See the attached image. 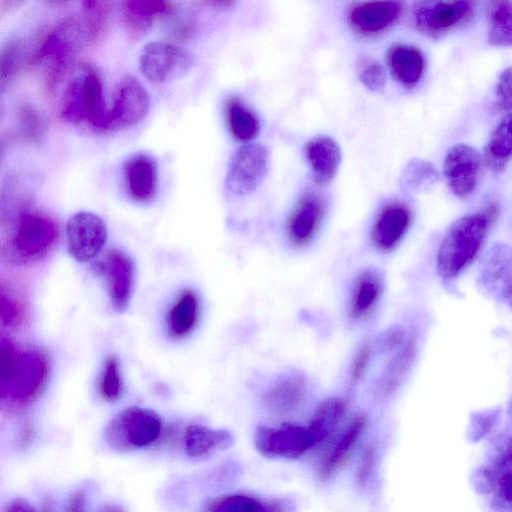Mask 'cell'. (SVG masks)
<instances>
[{
    "label": "cell",
    "instance_id": "cell-1",
    "mask_svg": "<svg viewBox=\"0 0 512 512\" xmlns=\"http://www.w3.org/2000/svg\"><path fill=\"white\" fill-rule=\"evenodd\" d=\"M57 237L56 222L32 206L0 234V259L15 265L40 260L51 250Z\"/></svg>",
    "mask_w": 512,
    "mask_h": 512
},
{
    "label": "cell",
    "instance_id": "cell-2",
    "mask_svg": "<svg viewBox=\"0 0 512 512\" xmlns=\"http://www.w3.org/2000/svg\"><path fill=\"white\" fill-rule=\"evenodd\" d=\"M85 42L88 39L82 19L64 17L39 39L31 51L28 65L48 62V85L50 89H55L73 69L76 55Z\"/></svg>",
    "mask_w": 512,
    "mask_h": 512
},
{
    "label": "cell",
    "instance_id": "cell-3",
    "mask_svg": "<svg viewBox=\"0 0 512 512\" xmlns=\"http://www.w3.org/2000/svg\"><path fill=\"white\" fill-rule=\"evenodd\" d=\"M492 213H473L455 221L444 235L437 252L441 277L458 276L478 255L488 232Z\"/></svg>",
    "mask_w": 512,
    "mask_h": 512
},
{
    "label": "cell",
    "instance_id": "cell-4",
    "mask_svg": "<svg viewBox=\"0 0 512 512\" xmlns=\"http://www.w3.org/2000/svg\"><path fill=\"white\" fill-rule=\"evenodd\" d=\"M49 373V361L43 351H20L11 372L0 384V408L10 413L29 408L43 393Z\"/></svg>",
    "mask_w": 512,
    "mask_h": 512
},
{
    "label": "cell",
    "instance_id": "cell-5",
    "mask_svg": "<svg viewBox=\"0 0 512 512\" xmlns=\"http://www.w3.org/2000/svg\"><path fill=\"white\" fill-rule=\"evenodd\" d=\"M108 111L99 74L90 66L82 65L64 88L60 116L69 123L87 122L92 127L106 130Z\"/></svg>",
    "mask_w": 512,
    "mask_h": 512
},
{
    "label": "cell",
    "instance_id": "cell-6",
    "mask_svg": "<svg viewBox=\"0 0 512 512\" xmlns=\"http://www.w3.org/2000/svg\"><path fill=\"white\" fill-rule=\"evenodd\" d=\"M162 421L151 409L127 407L110 419L104 440L113 450L125 452L153 444L161 435Z\"/></svg>",
    "mask_w": 512,
    "mask_h": 512
},
{
    "label": "cell",
    "instance_id": "cell-7",
    "mask_svg": "<svg viewBox=\"0 0 512 512\" xmlns=\"http://www.w3.org/2000/svg\"><path fill=\"white\" fill-rule=\"evenodd\" d=\"M66 249L79 263L96 258L105 246L107 228L100 216L90 211L71 215L65 225Z\"/></svg>",
    "mask_w": 512,
    "mask_h": 512
},
{
    "label": "cell",
    "instance_id": "cell-8",
    "mask_svg": "<svg viewBox=\"0 0 512 512\" xmlns=\"http://www.w3.org/2000/svg\"><path fill=\"white\" fill-rule=\"evenodd\" d=\"M193 63L189 51L165 42L146 44L140 56L142 73L154 83H166L185 76Z\"/></svg>",
    "mask_w": 512,
    "mask_h": 512
},
{
    "label": "cell",
    "instance_id": "cell-9",
    "mask_svg": "<svg viewBox=\"0 0 512 512\" xmlns=\"http://www.w3.org/2000/svg\"><path fill=\"white\" fill-rule=\"evenodd\" d=\"M266 148L257 143L239 147L233 154L226 174L227 188L237 195L254 192L267 173Z\"/></svg>",
    "mask_w": 512,
    "mask_h": 512
},
{
    "label": "cell",
    "instance_id": "cell-10",
    "mask_svg": "<svg viewBox=\"0 0 512 512\" xmlns=\"http://www.w3.org/2000/svg\"><path fill=\"white\" fill-rule=\"evenodd\" d=\"M254 444L263 456L286 459L297 458L313 447L307 428L292 424L259 426L255 431Z\"/></svg>",
    "mask_w": 512,
    "mask_h": 512
},
{
    "label": "cell",
    "instance_id": "cell-11",
    "mask_svg": "<svg viewBox=\"0 0 512 512\" xmlns=\"http://www.w3.org/2000/svg\"><path fill=\"white\" fill-rule=\"evenodd\" d=\"M470 1H424L413 8L416 27L430 35H438L465 23L473 14Z\"/></svg>",
    "mask_w": 512,
    "mask_h": 512
},
{
    "label": "cell",
    "instance_id": "cell-12",
    "mask_svg": "<svg viewBox=\"0 0 512 512\" xmlns=\"http://www.w3.org/2000/svg\"><path fill=\"white\" fill-rule=\"evenodd\" d=\"M481 155L468 144H455L446 153L443 173L446 182L458 197H467L477 187L481 171Z\"/></svg>",
    "mask_w": 512,
    "mask_h": 512
},
{
    "label": "cell",
    "instance_id": "cell-13",
    "mask_svg": "<svg viewBox=\"0 0 512 512\" xmlns=\"http://www.w3.org/2000/svg\"><path fill=\"white\" fill-rule=\"evenodd\" d=\"M149 95L134 77L126 76L117 87L114 103L108 111L106 130L133 126L149 111Z\"/></svg>",
    "mask_w": 512,
    "mask_h": 512
},
{
    "label": "cell",
    "instance_id": "cell-14",
    "mask_svg": "<svg viewBox=\"0 0 512 512\" xmlns=\"http://www.w3.org/2000/svg\"><path fill=\"white\" fill-rule=\"evenodd\" d=\"M94 270L105 277L112 307L126 310L133 289L134 267L130 257L122 251L110 250L103 261L94 265Z\"/></svg>",
    "mask_w": 512,
    "mask_h": 512
},
{
    "label": "cell",
    "instance_id": "cell-15",
    "mask_svg": "<svg viewBox=\"0 0 512 512\" xmlns=\"http://www.w3.org/2000/svg\"><path fill=\"white\" fill-rule=\"evenodd\" d=\"M402 3L397 1L364 2L354 5L348 12L350 26L363 35L386 30L400 16Z\"/></svg>",
    "mask_w": 512,
    "mask_h": 512
},
{
    "label": "cell",
    "instance_id": "cell-16",
    "mask_svg": "<svg viewBox=\"0 0 512 512\" xmlns=\"http://www.w3.org/2000/svg\"><path fill=\"white\" fill-rule=\"evenodd\" d=\"M410 221L411 213L405 205H386L378 214L371 230L373 245L381 251L392 250L406 234Z\"/></svg>",
    "mask_w": 512,
    "mask_h": 512
},
{
    "label": "cell",
    "instance_id": "cell-17",
    "mask_svg": "<svg viewBox=\"0 0 512 512\" xmlns=\"http://www.w3.org/2000/svg\"><path fill=\"white\" fill-rule=\"evenodd\" d=\"M126 190L131 198L138 202H147L154 198L157 187V164L143 153L128 158L123 164Z\"/></svg>",
    "mask_w": 512,
    "mask_h": 512
},
{
    "label": "cell",
    "instance_id": "cell-18",
    "mask_svg": "<svg viewBox=\"0 0 512 512\" xmlns=\"http://www.w3.org/2000/svg\"><path fill=\"white\" fill-rule=\"evenodd\" d=\"M304 152L314 181L319 185L329 184L341 163L342 155L338 143L329 136L319 135L306 143Z\"/></svg>",
    "mask_w": 512,
    "mask_h": 512
},
{
    "label": "cell",
    "instance_id": "cell-19",
    "mask_svg": "<svg viewBox=\"0 0 512 512\" xmlns=\"http://www.w3.org/2000/svg\"><path fill=\"white\" fill-rule=\"evenodd\" d=\"M323 216V205L315 194L305 195L288 222V235L295 245L308 243L317 232Z\"/></svg>",
    "mask_w": 512,
    "mask_h": 512
},
{
    "label": "cell",
    "instance_id": "cell-20",
    "mask_svg": "<svg viewBox=\"0 0 512 512\" xmlns=\"http://www.w3.org/2000/svg\"><path fill=\"white\" fill-rule=\"evenodd\" d=\"M386 60L392 75L402 85L410 87L420 81L424 57L417 47L396 43L388 49Z\"/></svg>",
    "mask_w": 512,
    "mask_h": 512
},
{
    "label": "cell",
    "instance_id": "cell-21",
    "mask_svg": "<svg viewBox=\"0 0 512 512\" xmlns=\"http://www.w3.org/2000/svg\"><path fill=\"white\" fill-rule=\"evenodd\" d=\"M233 443L234 437L228 430L201 424L188 426L184 434V448L186 454L192 458H201L228 449Z\"/></svg>",
    "mask_w": 512,
    "mask_h": 512
},
{
    "label": "cell",
    "instance_id": "cell-22",
    "mask_svg": "<svg viewBox=\"0 0 512 512\" xmlns=\"http://www.w3.org/2000/svg\"><path fill=\"white\" fill-rule=\"evenodd\" d=\"M284 500L265 499L250 494L232 493L206 502L204 512H288Z\"/></svg>",
    "mask_w": 512,
    "mask_h": 512
},
{
    "label": "cell",
    "instance_id": "cell-23",
    "mask_svg": "<svg viewBox=\"0 0 512 512\" xmlns=\"http://www.w3.org/2000/svg\"><path fill=\"white\" fill-rule=\"evenodd\" d=\"M510 251L505 245H497L490 251L481 272L485 288L497 297L510 300L511 264Z\"/></svg>",
    "mask_w": 512,
    "mask_h": 512
},
{
    "label": "cell",
    "instance_id": "cell-24",
    "mask_svg": "<svg viewBox=\"0 0 512 512\" xmlns=\"http://www.w3.org/2000/svg\"><path fill=\"white\" fill-rule=\"evenodd\" d=\"M383 290V282L375 270H365L356 278L349 305V314L360 319L369 314L377 304Z\"/></svg>",
    "mask_w": 512,
    "mask_h": 512
},
{
    "label": "cell",
    "instance_id": "cell-25",
    "mask_svg": "<svg viewBox=\"0 0 512 512\" xmlns=\"http://www.w3.org/2000/svg\"><path fill=\"white\" fill-rule=\"evenodd\" d=\"M171 5L160 0H130L124 3L123 20L128 31L134 36L146 33L154 18L166 14Z\"/></svg>",
    "mask_w": 512,
    "mask_h": 512
},
{
    "label": "cell",
    "instance_id": "cell-26",
    "mask_svg": "<svg viewBox=\"0 0 512 512\" xmlns=\"http://www.w3.org/2000/svg\"><path fill=\"white\" fill-rule=\"evenodd\" d=\"M511 113L508 112L493 130L484 147L485 165L494 173L502 172L511 157Z\"/></svg>",
    "mask_w": 512,
    "mask_h": 512
},
{
    "label": "cell",
    "instance_id": "cell-27",
    "mask_svg": "<svg viewBox=\"0 0 512 512\" xmlns=\"http://www.w3.org/2000/svg\"><path fill=\"white\" fill-rule=\"evenodd\" d=\"M31 49L25 38L14 35L0 46V86L3 88L28 65Z\"/></svg>",
    "mask_w": 512,
    "mask_h": 512
},
{
    "label": "cell",
    "instance_id": "cell-28",
    "mask_svg": "<svg viewBox=\"0 0 512 512\" xmlns=\"http://www.w3.org/2000/svg\"><path fill=\"white\" fill-rule=\"evenodd\" d=\"M198 315V299L190 290H184L169 310L167 327L174 338L188 335L195 327Z\"/></svg>",
    "mask_w": 512,
    "mask_h": 512
},
{
    "label": "cell",
    "instance_id": "cell-29",
    "mask_svg": "<svg viewBox=\"0 0 512 512\" xmlns=\"http://www.w3.org/2000/svg\"><path fill=\"white\" fill-rule=\"evenodd\" d=\"M345 404L340 398H329L316 409L310 425L307 427L313 447L329 437L340 423Z\"/></svg>",
    "mask_w": 512,
    "mask_h": 512
},
{
    "label": "cell",
    "instance_id": "cell-30",
    "mask_svg": "<svg viewBox=\"0 0 512 512\" xmlns=\"http://www.w3.org/2000/svg\"><path fill=\"white\" fill-rule=\"evenodd\" d=\"M439 180L435 166L423 159H412L403 168L399 186L404 191L421 193L433 188Z\"/></svg>",
    "mask_w": 512,
    "mask_h": 512
},
{
    "label": "cell",
    "instance_id": "cell-31",
    "mask_svg": "<svg viewBox=\"0 0 512 512\" xmlns=\"http://www.w3.org/2000/svg\"><path fill=\"white\" fill-rule=\"evenodd\" d=\"M226 117L231 133L238 140L250 141L258 135V118L241 100H229L226 105Z\"/></svg>",
    "mask_w": 512,
    "mask_h": 512
},
{
    "label": "cell",
    "instance_id": "cell-32",
    "mask_svg": "<svg viewBox=\"0 0 512 512\" xmlns=\"http://www.w3.org/2000/svg\"><path fill=\"white\" fill-rule=\"evenodd\" d=\"M17 134L25 141L39 144L46 137L48 125L43 113L30 102H22L16 110Z\"/></svg>",
    "mask_w": 512,
    "mask_h": 512
},
{
    "label": "cell",
    "instance_id": "cell-33",
    "mask_svg": "<svg viewBox=\"0 0 512 512\" xmlns=\"http://www.w3.org/2000/svg\"><path fill=\"white\" fill-rule=\"evenodd\" d=\"M305 385L302 378L288 376L277 382L267 393V405L277 411L293 409L302 400Z\"/></svg>",
    "mask_w": 512,
    "mask_h": 512
},
{
    "label": "cell",
    "instance_id": "cell-34",
    "mask_svg": "<svg viewBox=\"0 0 512 512\" xmlns=\"http://www.w3.org/2000/svg\"><path fill=\"white\" fill-rule=\"evenodd\" d=\"M364 425L365 420L363 417L356 418L349 425L325 459L321 467L323 476H329L342 465L362 433Z\"/></svg>",
    "mask_w": 512,
    "mask_h": 512
},
{
    "label": "cell",
    "instance_id": "cell-35",
    "mask_svg": "<svg viewBox=\"0 0 512 512\" xmlns=\"http://www.w3.org/2000/svg\"><path fill=\"white\" fill-rule=\"evenodd\" d=\"M512 3L499 1L490 9L489 42L494 46L508 47L512 42Z\"/></svg>",
    "mask_w": 512,
    "mask_h": 512
},
{
    "label": "cell",
    "instance_id": "cell-36",
    "mask_svg": "<svg viewBox=\"0 0 512 512\" xmlns=\"http://www.w3.org/2000/svg\"><path fill=\"white\" fill-rule=\"evenodd\" d=\"M109 3L87 0L82 2V22L88 41L97 39L105 28Z\"/></svg>",
    "mask_w": 512,
    "mask_h": 512
},
{
    "label": "cell",
    "instance_id": "cell-37",
    "mask_svg": "<svg viewBox=\"0 0 512 512\" xmlns=\"http://www.w3.org/2000/svg\"><path fill=\"white\" fill-rule=\"evenodd\" d=\"M101 396L108 402L116 401L123 391L122 378L118 358L109 356L102 367L99 381Z\"/></svg>",
    "mask_w": 512,
    "mask_h": 512
},
{
    "label": "cell",
    "instance_id": "cell-38",
    "mask_svg": "<svg viewBox=\"0 0 512 512\" xmlns=\"http://www.w3.org/2000/svg\"><path fill=\"white\" fill-rule=\"evenodd\" d=\"M414 354V346L407 343L403 349L395 356L391 363L387 366L385 374L381 379L383 390H392L401 381L406 373Z\"/></svg>",
    "mask_w": 512,
    "mask_h": 512
},
{
    "label": "cell",
    "instance_id": "cell-39",
    "mask_svg": "<svg viewBox=\"0 0 512 512\" xmlns=\"http://www.w3.org/2000/svg\"><path fill=\"white\" fill-rule=\"evenodd\" d=\"M359 79L367 89L379 92L385 85L384 69L377 61L365 60L359 69Z\"/></svg>",
    "mask_w": 512,
    "mask_h": 512
},
{
    "label": "cell",
    "instance_id": "cell-40",
    "mask_svg": "<svg viewBox=\"0 0 512 512\" xmlns=\"http://www.w3.org/2000/svg\"><path fill=\"white\" fill-rule=\"evenodd\" d=\"M19 352L11 339L0 335V384L11 372Z\"/></svg>",
    "mask_w": 512,
    "mask_h": 512
},
{
    "label": "cell",
    "instance_id": "cell-41",
    "mask_svg": "<svg viewBox=\"0 0 512 512\" xmlns=\"http://www.w3.org/2000/svg\"><path fill=\"white\" fill-rule=\"evenodd\" d=\"M20 319V308L17 302L0 291V324L6 327L15 326Z\"/></svg>",
    "mask_w": 512,
    "mask_h": 512
},
{
    "label": "cell",
    "instance_id": "cell-42",
    "mask_svg": "<svg viewBox=\"0 0 512 512\" xmlns=\"http://www.w3.org/2000/svg\"><path fill=\"white\" fill-rule=\"evenodd\" d=\"M496 95L500 107L504 110L511 108V68L504 69L498 78Z\"/></svg>",
    "mask_w": 512,
    "mask_h": 512
},
{
    "label": "cell",
    "instance_id": "cell-43",
    "mask_svg": "<svg viewBox=\"0 0 512 512\" xmlns=\"http://www.w3.org/2000/svg\"><path fill=\"white\" fill-rule=\"evenodd\" d=\"M89 492L86 487L74 489L67 497L63 512H88Z\"/></svg>",
    "mask_w": 512,
    "mask_h": 512
},
{
    "label": "cell",
    "instance_id": "cell-44",
    "mask_svg": "<svg viewBox=\"0 0 512 512\" xmlns=\"http://www.w3.org/2000/svg\"><path fill=\"white\" fill-rule=\"evenodd\" d=\"M0 512H41L31 501L24 497H14L8 500Z\"/></svg>",
    "mask_w": 512,
    "mask_h": 512
},
{
    "label": "cell",
    "instance_id": "cell-45",
    "mask_svg": "<svg viewBox=\"0 0 512 512\" xmlns=\"http://www.w3.org/2000/svg\"><path fill=\"white\" fill-rule=\"evenodd\" d=\"M35 429L30 424L23 425L17 434L16 440H15V447L21 451H24L26 449H29L35 440Z\"/></svg>",
    "mask_w": 512,
    "mask_h": 512
},
{
    "label": "cell",
    "instance_id": "cell-46",
    "mask_svg": "<svg viewBox=\"0 0 512 512\" xmlns=\"http://www.w3.org/2000/svg\"><path fill=\"white\" fill-rule=\"evenodd\" d=\"M369 360V349L363 347L357 354L352 368V381H357L363 374Z\"/></svg>",
    "mask_w": 512,
    "mask_h": 512
},
{
    "label": "cell",
    "instance_id": "cell-47",
    "mask_svg": "<svg viewBox=\"0 0 512 512\" xmlns=\"http://www.w3.org/2000/svg\"><path fill=\"white\" fill-rule=\"evenodd\" d=\"M14 141V137L11 134H2L0 135V166L4 161L7 153L9 152L12 143Z\"/></svg>",
    "mask_w": 512,
    "mask_h": 512
},
{
    "label": "cell",
    "instance_id": "cell-48",
    "mask_svg": "<svg viewBox=\"0 0 512 512\" xmlns=\"http://www.w3.org/2000/svg\"><path fill=\"white\" fill-rule=\"evenodd\" d=\"M97 512H125L120 505L108 504L100 508Z\"/></svg>",
    "mask_w": 512,
    "mask_h": 512
},
{
    "label": "cell",
    "instance_id": "cell-49",
    "mask_svg": "<svg viewBox=\"0 0 512 512\" xmlns=\"http://www.w3.org/2000/svg\"><path fill=\"white\" fill-rule=\"evenodd\" d=\"M3 87L0 86V119L3 114V100H2Z\"/></svg>",
    "mask_w": 512,
    "mask_h": 512
}]
</instances>
